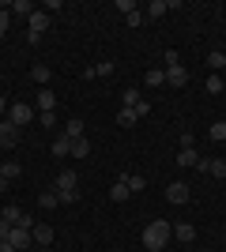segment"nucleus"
Returning <instances> with one entry per match:
<instances>
[{"label": "nucleus", "instance_id": "7", "mask_svg": "<svg viewBox=\"0 0 226 252\" xmlns=\"http://www.w3.org/2000/svg\"><path fill=\"white\" fill-rule=\"evenodd\" d=\"M185 83H189V72H185L181 64H173V68H166V87H173V91H181Z\"/></svg>", "mask_w": 226, "mask_h": 252}, {"label": "nucleus", "instance_id": "9", "mask_svg": "<svg viewBox=\"0 0 226 252\" xmlns=\"http://www.w3.org/2000/svg\"><path fill=\"white\" fill-rule=\"evenodd\" d=\"M173 237H177L181 245H193L196 241V226L193 222H177V226H173Z\"/></svg>", "mask_w": 226, "mask_h": 252}, {"label": "nucleus", "instance_id": "26", "mask_svg": "<svg viewBox=\"0 0 226 252\" xmlns=\"http://www.w3.org/2000/svg\"><path fill=\"white\" fill-rule=\"evenodd\" d=\"M136 121H140V117H136V109H121V113H117V125H121V128H132Z\"/></svg>", "mask_w": 226, "mask_h": 252}, {"label": "nucleus", "instance_id": "33", "mask_svg": "<svg viewBox=\"0 0 226 252\" xmlns=\"http://www.w3.org/2000/svg\"><path fill=\"white\" fill-rule=\"evenodd\" d=\"M125 23H129V27H140L143 15H140V11H132V15H125Z\"/></svg>", "mask_w": 226, "mask_h": 252}, {"label": "nucleus", "instance_id": "29", "mask_svg": "<svg viewBox=\"0 0 226 252\" xmlns=\"http://www.w3.org/2000/svg\"><path fill=\"white\" fill-rule=\"evenodd\" d=\"M207 68H211V72H223L226 68V53H211V57H207Z\"/></svg>", "mask_w": 226, "mask_h": 252}, {"label": "nucleus", "instance_id": "3", "mask_svg": "<svg viewBox=\"0 0 226 252\" xmlns=\"http://www.w3.org/2000/svg\"><path fill=\"white\" fill-rule=\"evenodd\" d=\"M49 31V11H34L31 15V34H27V42L31 45H42V34Z\"/></svg>", "mask_w": 226, "mask_h": 252}, {"label": "nucleus", "instance_id": "24", "mask_svg": "<svg viewBox=\"0 0 226 252\" xmlns=\"http://www.w3.org/2000/svg\"><path fill=\"white\" fill-rule=\"evenodd\" d=\"M125 185H129V192H143V173H125Z\"/></svg>", "mask_w": 226, "mask_h": 252}, {"label": "nucleus", "instance_id": "5", "mask_svg": "<svg viewBox=\"0 0 226 252\" xmlns=\"http://www.w3.org/2000/svg\"><path fill=\"white\" fill-rule=\"evenodd\" d=\"M8 241L15 245V249H19V252H27V249H31V245H34V237H31V230H27V226H11Z\"/></svg>", "mask_w": 226, "mask_h": 252}, {"label": "nucleus", "instance_id": "34", "mask_svg": "<svg viewBox=\"0 0 226 252\" xmlns=\"http://www.w3.org/2000/svg\"><path fill=\"white\" fill-rule=\"evenodd\" d=\"M8 233H11V222L0 219V241H8Z\"/></svg>", "mask_w": 226, "mask_h": 252}, {"label": "nucleus", "instance_id": "19", "mask_svg": "<svg viewBox=\"0 0 226 252\" xmlns=\"http://www.w3.org/2000/svg\"><path fill=\"white\" fill-rule=\"evenodd\" d=\"M57 203H61V196H57V189H49V192H42V196H38V207H45V211H53Z\"/></svg>", "mask_w": 226, "mask_h": 252}, {"label": "nucleus", "instance_id": "20", "mask_svg": "<svg viewBox=\"0 0 226 252\" xmlns=\"http://www.w3.org/2000/svg\"><path fill=\"white\" fill-rule=\"evenodd\" d=\"M207 173L223 181V177H226V162H223V158H207Z\"/></svg>", "mask_w": 226, "mask_h": 252}, {"label": "nucleus", "instance_id": "1", "mask_svg": "<svg viewBox=\"0 0 226 252\" xmlns=\"http://www.w3.org/2000/svg\"><path fill=\"white\" fill-rule=\"evenodd\" d=\"M170 237H173V226L162 222V219H155V222L143 226V249L147 252H162L166 245H170Z\"/></svg>", "mask_w": 226, "mask_h": 252}, {"label": "nucleus", "instance_id": "14", "mask_svg": "<svg viewBox=\"0 0 226 252\" xmlns=\"http://www.w3.org/2000/svg\"><path fill=\"white\" fill-rule=\"evenodd\" d=\"M53 158H72V139H68L65 132L53 139Z\"/></svg>", "mask_w": 226, "mask_h": 252}, {"label": "nucleus", "instance_id": "4", "mask_svg": "<svg viewBox=\"0 0 226 252\" xmlns=\"http://www.w3.org/2000/svg\"><path fill=\"white\" fill-rule=\"evenodd\" d=\"M8 121L11 125H19V128H27L34 121V105H27V102H11L8 105Z\"/></svg>", "mask_w": 226, "mask_h": 252}, {"label": "nucleus", "instance_id": "35", "mask_svg": "<svg viewBox=\"0 0 226 252\" xmlns=\"http://www.w3.org/2000/svg\"><path fill=\"white\" fill-rule=\"evenodd\" d=\"M0 252H19V249H15L11 241H0Z\"/></svg>", "mask_w": 226, "mask_h": 252}, {"label": "nucleus", "instance_id": "2", "mask_svg": "<svg viewBox=\"0 0 226 252\" xmlns=\"http://www.w3.org/2000/svg\"><path fill=\"white\" fill-rule=\"evenodd\" d=\"M79 177H75V169H61L57 173V196H61V203H75L79 200Z\"/></svg>", "mask_w": 226, "mask_h": 252}, {"label": "nucleus", "instance_id": "27", "mask_svg": "<svg viewBox=\"0 0 226 252\" xmlns=\"http://www.w3.org/2000/svg\"><path fill=\"white\" fill-rule=\"evenodd\" d=\"M207 136H211V139H219V143H226V121H215V125L207 128Z\"/></svg>", "mask_w": 226, "mask_h": 252}, {"label": "nucleus", "instance_id": "15", "mask_svg": "<svg viewBox=\"0 0 226 252\" xmlns=\"http://www.w3.org/2000/svg\"><path fill=\"white\" fill-rule=\"evenodd\" d=\"M129 196H132V192H129V185H125V177L113 181V189H109V200H113V203H125Z\"/></svg>", "mask_w": 226, "mask_h": 252}, {"label": "nucleus", "instance_id": "8", "mask_svg": "<svg viewBox=\"0 0 226 252\" xmlns=\"http://www.w3.org/2000/svg\"><path fill=\"white\" fill-rule=\"evenodd\" d=\"M31 237H34V245H53V226L49 222H34Z\"/></svg>", "mask_w": 226, "mask_h": 252}, {"label": "nucleus", "instance_id": "22", "mask_svg": "<svg viewBox=\"0 0 226 252\" xmlns=\"http://www.w3.org/2000/svg\"><path fill=\"white\" fill-rule=\"evenodd\" d=\"M121 102H125V109H136V105H140L143 98H140V91H136V87H129V91L121 94Z\"/></svg>", "mask_w": 226, "mask_h": 252}, {"label": "nucleus", "instance_id": "6", "mask_svg": "<svg viewBox=\"0 0 226 252\" xmlns=\"http://www.w3.org/2000/svg\"><path fill=\"white\" fill-rule=\"evenodd\" d=\"M19 125H11V121H0V147H15L19 143Z\"/></svg>", "mask_w": 226, "mask_h": 252}, {"label": "nucleus", "instance_id": "28", "mask_svg": "<svg viewBox=\"0 0 226 252\" xmlns=\"http://www.w3.org/2000/svg\"><path fill=\"white\" fill-rule=\"evenodd\" d=\"M223 87H226L223 75H207V94H223Z\"/></svg>", "mask_w": 226, "mask_h": 252}, {"label": "nucleus", "instance_id": "21", "mask_svg": "<svg viewBox=\"0 0 226 252\" xmlns=\"http://www.w3.org/2000/svg\"><path fill=\"white\" fill-rule=\"evenodd\" d=\"M19 173H23L19 162H4V166H0V177H4V181H15Z\"/></svg>", "mask_w": 226, "mask_h": 252}, {"label": "nucleus", "instance_id": "11", "mask_svg": "<svg viewBox=\"0 0 226 252\" xmlns=\"http://www.w3.org/2000/svg\"><path fill=\"white\" fill-rule=\"evenodd\" d=\"M38 109H42V113H57V98H53V91H49V87H42V91H38Z\"/></svg>", "mask_w": 226, "mask_h": 252}, {"label": "nucleus", "instance_id": "18", "mask_svg": "<svg viewBox=\"0 0 226 252\" xmlns=\"http://www.w3.org/2000/svg\"><path fill=\"white\" fill-rule=\"evenodd\" d=\"M65 136L68 139H83V121H79V117H72V121L65 125Z\"/></svg>", "mask_w": 226, "mask_h": 252}, {"label": "nucleus", "instance_id": "25", "mask_svg": "<svg viewBox=\"0 0 226 252\" xmlns=\"http://www.w3.org/2000/svg\"><path fill=\"white\" fill-rule=\"evenodd\" d=\"M91 155V143H87V136L83 139H72V158H87Z\"/></svg>", "mask_w": 226, "mask_h": 252}, {"label": "nucleus", "instance_id": "36", "mask_svg": "<svg viewBox=\"0 0 226 252\" xmlns=\"http://www.w3.org/2000/svg\"><path fill=\"white\" fill-rule=\"evenodd\" d=\"M4 113H8V98H0V121H4Z\"/></svg>", "mask_w": 226, "mask_h": 252}, {"label": "nucleus", "instance_id": "17", "mask_svg": "<svg viewBox=\"0 0 226 252\" xmlns=\"http://www.w3.org/2000/svg\"><path fill=\"white\" fill-rule=\"evenodd\" d=\"M49 75H53V72H49L45 64H34V68H31V79H34L38 87H49Z\"/></svg>", "mask_w": 226, "mask_h": 252}, {"label": "nucleus", "instance_id": "13", "mask_svg": "<svg viewBox=\"0 0 226 252\" xmlns=\"http://www.w3.org/2000/svg\"><path fill=\"white\" fill-rule=\"evenodd\" d=\"M173 166H200L196 147H181V151H177V158H173Z\"/></svg>", "mask_w": 226, "mask_h": 252}, {"label": "nucleus", "instance_id": "37", "mask_svg": "<svg viewBox=\"0 0 226 252\" xmlns=\"http://www.w3.org/2000/svg\"><path fill=\"white\" fill-rule=\"evenodd\" d=\"M223 79H226V68H223Z\"/></svg>", "mask_w": 226, "mask_h": 252}, {"label": "nucleus", "instance_id": "32", "mask_svg": "<svg viewBox=\"0 0 226 252\" xmlns=\"http://www.w3.org/2000/svg\"><path fill=\"white\" fill-rule=\"evenodd\" d=\"M38 121H42L45 128H53V125H57V113H38Z\"/></svg>", "mask_w": 226, "mask_h": 252}, {"label": "nucleus", "instance_id": "31", "mask_svg": "<svg viewBox=\"0 0 226 252\" xmlns=\"http://www.w3.org/2000/svg\"><path fill=\"white\" fill-rule=\"evenodd\" d=\"M117 11H125V15H132V11H136V4H132V0H117Z\"/></svg>", "mask_w": 226, "mask_h": 252}, {"label": "nucleus", "instance_id": "10", "mask_svg": "<svg viewBox=\"0 0 226 252\" xmlns=\"http://www.w3.org/2000/svg\"><path fill=\"white\" fill-rule=\"evenodd\" d=\"M166 200L170 203H185L189 200V185H185V181H173L170 189H166Z\"/></svg>", "mask_w": 226, "mask_h": 252}, {"label": "nucleus", "instance_id": "30", "mask_svg": "<svg viewBox=\"0 0 226 252\" xmlns=\"http://www.w3.org/2000/svg\"><path fill=\"white\" fill-rule=\"evenodd\" d=\"M11 11H19V15H27V19H31V15H34V4H31V0H15V4H11Z\"/></svg>", "mask_w": 226, "mask_h": 252}, {"label": "nucleus", "instance_id": "16", "mask_svg": "<svg viewBox=\"0 0 226 252\" xmlns=\"http://www.w3.org/2000/svg\"><path fill=\"white\" fill-rule=\"evenodd\" d=\"M166 11H170V0H151L147 4V19H162Z\"/></svg>", "mask_w": 226, "mask_h": 252}, {"label": "nucleus", "instance_id": "23", "mask_svg": "<svg viewBox=\"0 0 226 252\" xmlns=\"http://www.w3.org/2000/svg\"><path fill=\"white\" fill-rule=\"evenodd\" d=\"M143 83H147V87H166V72H159V68H151V72L143 75Z\"/></svg>", "mask_w": 226, "mask_h": 252}, {"label": "nucleus", "instance_id": "12", "mask_svg": "<svg viewBox=\"0 0 226 252\" xmlns=\"http://www.w3.org/2000/svg\"><path fill=\"white\" fill-rule=\"evenodd\" d=\"M113 72H117V64L102 61V64H95V68H83V79H98V75H113Z\"/></svg>", "mask_w": 226, "mask_h": 252}]
</instances>
